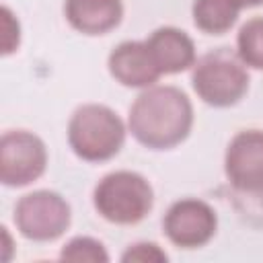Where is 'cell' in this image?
<instances>
[{
  "label": "cell",
  "instance_id": "5",
  "mask_svg": "<svg viewBox=\"0 0 263 263\" xmlns=\"http://www.w3.org/2000/svg\"><path fill=\"white\" fill-rule=\"evenodd\" d=\"M12 220L21 236L27 240L51 242L70 228L72 208L60 193L37 189L14 203Z\"/></svg>",
  "mask_w": 263,
  "mask_h": 263
},
{
  "label": "cell",
  "instance_id": "14",
  "mask_svg": "<svg viewBox=\"0 0 263 263\" xmlns=\"http://www.w3.org/2000/svg\"><path fill=\"white\" fill-rule=\"evenodd\" d=\"M60 259L62 261H86V263H107L109 261V253L105 249V245L99 238L92 236H74L70 238L62 251H60Z\"/></svg>",
  "mask_w": 263,
  "mask_h": 263
},
{
  "label": "cell",
  "instance_id": "17",
  "mask_svg": "<svg viewBox=\"0 0 263 263\" xmlns=\"http://www.w3.org/2000/svg\"><path fill=\"white\" fill-rule=\"evenodd\" d=\"M0 14H2V31H4V35H2V55H10L21 45V25H18V18L12 14V10L8 6H2Z\"/></svg>",
  "mask_w": 263,
  "mask_h": 263
},
{
  "label": "cell",
  "instance_id": "6",
  "mask_svg": "<svg viewBox=\"0 0 263 263\" xmlns=\"http://www.w3.org/2000/svg\"><path fill=\"white\" fill-rule=\"evenodd\" d=\"M47 168L43 140L27 129H8L0 138V181L6 187H27Z\"/></svg>",
  "mask_w": 263,
  "mask_h": 263
},
{
  "label": "cell",
  "instance_id": "7",
  "mask_svg": "<svg viewBox=\"0 0 263 263\" xmlns=\"http://www.w3.org/2000/svg\"><path fill=\"white\" fill-rule=\"evenodd\" d=\"M218 230V216L214 208L197 197H183L168 205L162 218L164 236L179 249L205 247Z\"/></svg>",
  "mask_w": 263,
  "mask_h": 263
},
{
  "label": "cell",
  "instance_id": "10",
  "mask_svg": "<svg viewBox=\"0 0 263 263\" xmlns=\"http://www.w3.org/2000/svg\"><path fill=\"white\" fill-rule=\"evenodd\" d=\"M144 41L160 74H179L193 68L197 62L193 39L177 27H158Z\"/></svg>",
  "mask_w": 263,
  "mask_h": 263
},
{
  "label": "cell",
  "instance_id": "12",
  "mask_svg": "<svg viewBox=\"0 0 263 263\" xmlns=\"http://www.w3.org/2000/svg\"><path fill=\"white\" fill-rule=\"evenodd\" d=\"M242 6L238 0H193V25L205 35H224L238 21Z\"/></svg>",
  "mask_w": 263,
  "mask_h": 263
},
{
  "label": "cell",
  "instance_id": "3",
  "mask_svg": "<svg viewBox=\"0 0 263 263\" xmlns=\"http://www.w3.org/2000/svg\"><path fill=\"white\" fill-rule=\"evenodd\" d=\"M92 205L103 220L119 226H134L152 212L154 189L140 173L113 171L95 185Z\"/></svg>",
  "mask_w": 263,
  "mask_h": 263
},
{
  "label": "cell",
  "instance_id": "4",
  "mask_svg": "<svg viewBox=\"0 0 263 263\" xmlns=\"http://www.w3.org/2000/svg\"><path fill=\"white\" fill-rule=\"evenodd\" d=\"M249 72L238 53L220 47L197 58L191 68V86L195 95L210 107H232L240 103L249 90Z\"/></svg>",
  "mask_w": 263,
  "mask_h": 263
},
{
  "label": "cell",
  "instance_id": "2",
  "mask_svg": "<svg viewBox=\"0 0 263 263\" xmlns=\"http://www.w3.org/2000/svg\"><path fill=\"white\" fill-rule=\"evenodd\" d=\"M127 127L107 105L84 103L68 121V146L84 162H107L125 144Z\"/></svg>",
  "mask_w": 263,
  "mask_h": 263
},
{
  "label": "cell",
  "instance_id": "11",
  "mask_svg": "<svg viewBox=\"0 0 263 263\" xmlns=\"http://www.w3.org/2000/svg\"><path fill=\"white\" fill-rule=\"evenodd\" d=\"M68 25L88 37L107 35L123 21L121 0H64Z\"/></svg>",
  "mask_w": 263,
  "mask_h": 263
},
{
  "label": "cell",
  "instance_id": "16",
  "mask_svg": "<svg viewBox=\"0 0 263 263\" xmlns=\"http://www.w3.org/2000/svg\"><path fill=\"white\" fill-rule=\"evenodd\" d=\"M121 261L123 263H166L168 261V255L156 242L142 240V242L129 245L121 253Z\"/></svg>",
  "mask_w": 263,
  "mask_h": 263
},
{
  "label": "cell",
  "instance_id": "13",
  "mask_svg": "<svg viewBox=\"0 0 263 263\" xmlns=\"http://www.w3.org/2000/svg\"><path fill=\"white\" fill-rule=\"evenodd\" d=\"M236 53L245 66L263 70V16H253L238 29Z\"/></svg>",
  "mask_w": 263,
  "mask_h": 263
},
{
  "label": "cell",
  "instance_id": "15",
  "mask_svg": "<svg viewBox=\"0 0 263 263\" xmlns=\"http://www.w3.org/2000/svg\"><path fill=\"white\" fill-rule=\"evenodd\" d=\"M230 201L236 214L251 226L263 228V187L255 191H232Z\"/></svg>",
  "mask_w": 263,
  "mask_h": 263
},
{
  "label": "cell",
  "instance_id": "9",
  "mask_svg": "<svg viewBox=\"0 0 263 263\" xmlns=\"http://www.w3.org/2000/svg\"><path fill=\"white\" fill-rule=\"evenodd\" d=\"M109 74L127 88H148L162 76L146 41H123L115 45L107 58Z\"/></svg>",
  "mask_w": 263,
  "mask_h": 263
},
{
  "label": "cell",
  "instance_id": "8",
  "mask_svg": "<svg viewBox=\"0 0 263 263\" xmlns=\"http://www.w3.org/2000/svg\"><path fill=\"white\" fill-rule=\"evenodd\" d=\"M224 175L232 191L263 187V129L238 132L224 154Z\"/></svg>",
  "mask_w": 263,
  "mask_h": 263
},
{
  "label": "cell",
  "instance_id": "1",
  "mask_svg": "<svg viewBox=\"0 0 263 263\" xmlns=\"http://www.w3.org/2000/svg\"><path fill=\"white\" fill-rule=\"evenodd\" d=\"M193 127L189 97L171 84L144 88L129 107L127 132L148 150H171L187 140Z\"/></svg>",
  "mask_w": 263,
  "mask_h": 263
},
{
  "label": "cell",
  "instance_id": "18",
  "mask_svg": "<svg viewBox=\"0 0 263 263\" xmlns=\"http://www.w3.org/2000/svg\"><path fill=\"white\" fill-rule=\"evenodd\" d=\"M242 8H255V6H261L263 0H238Z\"/></svg>",
  "mask_w": 263,
  "mask_h": 263
}]
</instances>
